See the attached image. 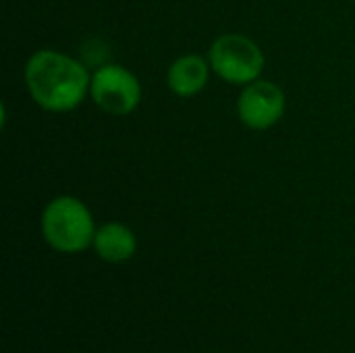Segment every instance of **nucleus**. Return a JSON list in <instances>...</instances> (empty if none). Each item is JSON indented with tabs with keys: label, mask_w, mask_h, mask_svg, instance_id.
Returning a JSON list of instances; mask_svg holds the SVG:
<instances>
[{
	"label": "nucleus",
	"mask_w": 355,
	"mask_h": 353,
	"mask_svg": "<svg viewBox=\"0 0 355 353\" xmlns=\"http://www.w3.org/2000/svg\"><path fill=\"white\" fill-rule=\"evenodd\" d=\"M25 85L33 102L48 112H69L89 94L85 64L56 50H37L25 62Z\"/></svg>",
	"instance_id": "nucleus-1"
},
{
	"label": "nucleus",
	"mask_w": 355,
	"mask_h": 353,
	"mask_svg": "<svg viewBox=\"0 0 355 353\" xmlns=\"http://www.w3.org/2000/svg\"><path fill=\"white\" fill-rule=\"evenodd\" d=\"M96 225L89 208L73 196L50 200L42 212L44 241L60 254H79L94 246Z\"/></svg>",
	"instance_id": "nucleus-2"
},
{
	"label": "nucleus",
	"mask_w": 355,
	"mask_h": 353,
	"mask_svg": "<svg viewBox=\"0 0 355 353\" xmlns=\"http://www.w3.org/2000/svg\"><path fill=\"white\" fill-rule=\"evenodd\" d=\"M212 71L227 83L248 85L260 79L264 54L260 46L241 33H225L216 37L208 50Z\"/></svg>",
	"instance_id": "nucleus-3"
},
{
	"label": "nucleus",
	"mask_w": 355,
	"mask_h": 353,
	"mask_svg": "<svg viewBox=\"0 0 355 353\" xmlns=\"http://www.w3.org/2000/svg\"><path fill=\"white\" fill-rule=\"evenodd\" d=\"M89 96L104 112L114 117L131 114L141 102L139 79L123 64H100L89 83Z\"/></svg>",
	"instance_id": "nucleus-4"
},
{
	"label": "nucleus",
	"mask_w": 355,
	"mask_h": 353,
	"mask_svg": "<svg viewBox=\"0 0 355 353\" xmlns=\"http://www.w3.org/2000/svg\"><path fill=\"white\" fill-rule=\"evenodd\" d=\"M285 112L283 89L266 79L248 83L237 98V114L241 123L254 131H266L281 121Z\"/></svg>",
	"instance_id": "nucleus-5"
},
{
	"label": "nucleus",
	"mask_w": 355,
	"mask_h": 353,
	"mask_svg": "<svg viewBox=\"0 0 355 353\" xmlns=\"http://www.w3.org/2000/svg\"><path fill=\"white\" fill-rule=\"evenodd\" d=\"M210 71H212L210 60L198 54H183L168 67L166 73L168 89L179 98H191L206 87Z\"/></svg>",
	"instance_id": "nucleus-6"
},
{
	"label": "nucleus",
	"mask_w": 355,
	"mask_h": 353,
	"mask_svg": "<svg viewBox=\"0 0 355 353\" xmlns=\"http://www.w3.org/2000/svg\"><path fill=\"white\" fill-rule=\"evenodd\" d=\"M96 254L110 264H121L133 258L137 250L135 233L123 223H106L96 231L94 246Z\"/></svg>",
	"instance_id": "nucleus-7"
}]
</instances>
